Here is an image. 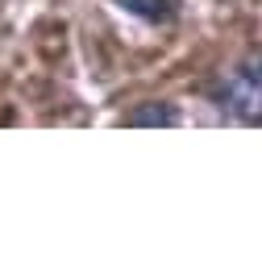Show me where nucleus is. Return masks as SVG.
<instances>
[{"label": "nucleus", "mask_w": 262, "mask_h": 262, "mask_svg": "<svg viewBox=\"0 0 262 262\" xmlns=\"http://www.w3.org/2000/svg\"><path fill=\"white\" fill-rule=\"evenodd\" d=\"M212 96H216L221 113L237 117V121H262V54L229 67L216 79Z\"/></svg>", "instance_id": "nucleus-1"}, {"label": "nucleus", "mask_w": 262, "mask_h": 262, "mask_svg": "<svg viewBox=\"0 0 262 262\" xmlns=\"http://www.w3.org/2000/svg\"><path fill=\"white\" fill-rule=\"evenodd\" d=\"M125 13H134L150 25H171L179 17V0H117Z\"/></svg>", "instance_id": "nucleus-2"}, {"label": "nucleus", "mask_w": 262, "mask_h": 262, "mask_svg": "<svg viewBox=\"0 0 262 262\" xmlns=\"http://www.w3.org/2000/svg\"><path fill=\"white\" fill-rule=\"evenodd\" d=\"M129 125H175V113L171 108H146V113H134Z\"/></svg>", "instance_id": "nucleus-3"}]
</instances>
